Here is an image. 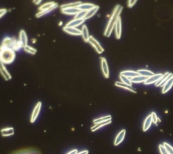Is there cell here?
Instances as JSON below:
<instances>
[{
    "label": "cell",
    "mask_w": 173,
    "mask_h": 154,
    "mask_svg": "<svg viewBox=\"0 0 173 154\" xmlns=\"http://www.w3.org/2000/svg\"><path fill=\"white\" fill-rule=\"evenodd\" d=\"M77 153H78V150L73 149V150H71L70 152H69L67 154H77Z\"/></svg>",
    "instance_id": "40"
},
{
    "label": "cell",
    "mask_w": 173,
    "mask_h": 154,
    "mask_svg": "<svg viewBox=\"0 0 173 154\" xmlns=\"http://www.w3.org/2000/svg\"><path fill=\"white\" fill-rule=\"evenodd\" d=\"M61 12L64 14H68V15L75 14L76 15L80 12V10H78L77 8H65V9H61Z\"/></svg>",
    "instance_id": "17"
},
{
    "label": "cell",
    "mask_w": 173,
    "mask_h": 154,
    "mask_svg": "<svg viewBox=\"0 0 173 154\" xmlns=\"http://www.w3.org/2000/svg\"><path fill=\"white\" fill-rule=\"evenodd\" d=\"M115 86H118V87H120V88H124V89L128 90L131 91V92L136 93V91H135V90L133 88H132V86H128V85L124 84H123L122 82H119V81H116V82L115 83Z\"/></svg>",
    "instance_id": "26"
},
{
    "label": "cell",
    "mask_w": 173,
    "mask_h": 154,
    "mask_svg": "<svg viewBox=\"0 0 173 154\" xmlns=\"http://www.w3.org/2000/svg\"><path fill=\"white\" fill-rule=\"evenodd\" d=\"M125 134H126V130L124 129L122 130L120 133L117 134V136H116L115 141H114L115 146L118 145L119 144H121L122 142V141H123L124 139Z\"/></svg>",
    "instance_id": "15"
},
{
    "label": "cell",
    "mask_w": 173,
    "mask_h": 154,
    "mask_svg": "<svg viewBox=\"0 0 173 154\" xmlns=\"http://www.w3.org/2000/svg\"><path fill=\"white\" fill-rule=\"evenodd\" d=\"M119 77H120V79L121 80L122 83L124 84H127V85H128V86H132V82L131 81V79H129V78H128L127 77H125V76H124V75H121V74H120V75H119Z\"/></svg>",
    "instance_id": "32"
},
{
    "label": "cell",
    "mask_w": 173,
    "mask_h": 154,
    "mask_svg": "<svg viewBox=\"0 0 173 154\" xmlns=\"http://www.w3.org/2000/svg\"><path fill=\"white\" fill-rule=\"evenodd\" d=\"M11 154H41V153L38 149L31 147V148H25L16 151Z\"/></svg>",
    "instance_id": "3"
},
{
    "label": "cell",
    "mask_w": 173,
    "mask_h": 154,
    "mask_svg": "<svg viewBox=\"0 0 173 154\" xmlns=\"http://www.w3.org/2000/svg\"><path fill=\"white\" fill-rule=\"evenodd\" d=\"M110 119H112V116L111 115H106V116H104V117H102V118L94 119L93 123L95 124H97L101 123V122H106V121H108V120H110Z\"/></svg>",
    "instance_id": "30"
},
{
    "label": "cell",
    "mask_w": 173,
    "mask_h": 154,
    "mask_svg": "<svg viewBox=\"0 0 173 154\" xmlns=\"http://www.w3.org/2000/svg\"><path fill=\"white\" fill-rule=\"evenodd\" d=\"M99 6H96L95 8L92 9V10H90L89 11H88V12H87V14H86V16H85V20L89 19V18H92V17H93V16L95 15L96 12H97V10H99Z\"/></svg>",
    "instance_id": "24"
},
{
    "label": "cell",
    "mask_w": 173,
    "mask_h": 154,
    "mask_svg": "<svg viewBox=\"0 0 173 154\" xmlns=\"http://www.w3.org/2000/svg\"><path fill=\"white\" fill-rule=\"evenodd\" d=\"M115 32H116V38L120 39L122 33V24H121V17L118 18V19L115 24Z\"/></svg>",
    "instance_id": "14"
},
{
    "label": "cell",
    "mask_w": 173,
    "mask_h": 154,
    "mask_svg": "<svg viewBox=\"0 0 173 154\" xmlns=\"http://www.w3.org/2000/svg\"><path fill=\"white\" fill-rule=\"evenodd\" d=\"M15 56L14 50L5 47H0V62L4 64L12 63L14 61Z\"/></svg>",
    "instance_id": "2"
},
{
    "label": "cell",
    "mask_w": 173,
    "mask_h": 154,
    "mask_svg": "<svg viewBox=\"0 0 173 154\" xmlns=\"http://www.w3.org/2000/svg\"><path fill=\"white\" fill-rule=\"evenodd\" d=\"M34 3H35L36 4H39V3H41V1H33Z\"/></svg>",
    "instance_id": "42"
},
{
    "label": "cell",
    "mask_w": 173,
    "mask_h": 154,
    "mask_svg": "<svg viewBox=\"0 0 173 154\" xmlns=\"http://www.w3.org/2000/svg\"><path fill=\"white\" fill-rule=\"evenodd\" d=\"M159 150H160V152L161 154H168L167 150L166 149V148L164 147V146L163 145H160Z\"/></svg>",
    "instance_id": "36"
},
{
    "label": "cell",
    "mask_w": 173,
    "mask_h": 154,
    "mask_svg": "<svg viewBox=\"0 0 173 154\" xmlns=\"http://www.w3.org/2000/svg\"><path fill=\"white\" fill-rule=\"evenodd\" d=\"M136 2H137L136 0H135H135H133V1H132V0H130V1L128 2V7L131 8L132 6H134L135 4H136Z\"/></svg>",
    "instance_id": "38"
},
{
    "label": "cell",
    "mask_w": 173,
    "mask_h": 154,
    "mask_svg": "<svg viewBox=\"0 0 173 154\" xmlns=\"http://www.w3.org/2000/svg\"><path fill=\"white\" fill-rule=\"evenodd\" d=\"M82 3L81 2H75V3H70V4H66L61 6V9H65L68 8H78Z\"/></svg>",
    "instance_id": "29"
},
{
    "label": "cell",
    "mask_w": 173,
    "mask_h": 154,
    "mask_svg": "<svg viewBox=\"0 0 173 154\" xmlns=\"http://www.w3.org/2000/svg\"><path fill=\"white\" fill-rule=\"evenodd\" d=\"M87 12L80 11L78 14L75 15L74 19H83V18H85V16L87 14Z\"/></svg>",
    "instance_id": "34"
},
{
    "label": "cell",
    "mask_w": 173,
    "mask_h": 154,
    "mask_svg": "<svg viewBox=\"0 0 173 154\" xmlns=\"http://www.w3.org/2000/svg\"><path fill=\"white\" fill-rule=\"evenodd\" d=\"M88 42H89L90 44L96 49V50L97 51V52L98 53V54H101V53H102L103 51H104V50H103V48L101 46V45L99 44V43L97 42V41L94 38L93 36H90Z\"/></svg>",
    "instance_id": "4"
},
{
    "label": "cell",
    "mask_w": 173,
    "mask_h": 154,
    "mask_svg": "<svg viewBox=\"0 0 173 154\" xmlns=\"http://www.w3.org/2000/svg\"><path fill=\"white\" fill-rule=\"evenodd\" d=\"M41 105H42L41 102H38L37 103V104L36 105V106L34 107L33 111L32 113V115H31V123H33V122L37 119V117H38V115L41 111Z\"/></svg>",
    "instance_id": "6"
},
{
    "label": "cell",
    "mask_w": 173,
    "mask_h": 154,
    "mask_svg": "<svg viewBox=\"0 0 173 154\" xmlns=\"http://www.w3.org/2000/svg\"><path fill=\"white\" fill-rule=\"evenodd\" d=\"M81 36L83 37V38L84 39V41L85 42H88V41L89 39V31H88V29L86 25H83V27H82V30H81Z\"/></svg>",
    "instance_id": "20"
},
{
    "label": "cell",
    "mask_w": 173,
    "mask_h": 154,
    "mask_svg": "<svg viewBox=\"0 0 173 154\" xmlns=\"http://www.w3.org/2000/svg\"><path fill=\"white\" fill-rule=\"evenodd\" d=\"M137 73H139L140 75H142V76H144V77H147V78L152 77L154 75V73H153L152 71H149V70H146V69L138 70Z\"/></svg>",
    "instance_id": "25"
},
{
    "label": "cell",
    "mask_w": 173,
    "mask_h": 154,
    "mask_svg": "<svg viewBox=\"0 0 173 154\" xmlns=\"http://www.w3.org/2000/svg\"><path fill=\"white\" fill-rule=\"evenodd\" d=\"M164 74L162 73H158V74H154L153 76L147 78L146 81H144V84L146 85H149L151 84L156 83L159 80L161 79L162 77Z\"/></svg>",
    "instance_id": "10"
},
{
    "label": "cell",
    "mask_w": 173,
    "mask_h": 154,
    "mask_svg": "<svg viewBox=\"0 0 173 154\" xmlns=\"http://www.w3.org/2000/svg\"><path fill=\"white\" fill-rule=\"evenodd\" d=\"M172 75H173L172 73H168V72H167V73H166L165 74H164L161 79L159 80L156 83V87H158V86L162 87V86H164V85H165V84H166V82H167V81H168L170 79H171Z\"/></svg>",
    "instance_id": "5"
},
{
    "label": "cell",
    "mask_w": 173,
    "mask_h": 154,
    "mask_svg": "<svg viewBox=\"0 0 173 154\" xmlns=\"http://www.w3.org/2000/svg\"><path fill=\"white\" fill-rule=\"evenodd\" d=\"M6 12H7V10H6V9H1V10H0V18L2 17Z\"/></svg>",
    "instance_id": "39"
},
{
    "label": "cell",
    "mask_w": 173,
    "mask_h": 154,
    "mask_svg": "<svg viewBox=\"0 0 173 154\" xmlns=\"http://www.w3.org/2000/svg\"><path fill=\"white\" fill-rule=\"evenodd\" d=\"M0 73H1L3 77H4L5 80L8 81L11 80L12 78L11 75L7 70V69L5 68L4 64L2 62H0Z\"/></svg>",
    "instance_id": "9"
},
{
    "label": "cell",
    "mask_w": 173,
    "mask_h": 154,
    "mask_svg": "<svg viewBox=\"0 0 173 154\" xmlns=\"http://www.w3.org/2000/svg\"><path fill=\"white\" fill-rule=\"evenodd\" d=\"M1 134L3 137H9L14 134V130L13 128H6L1 130Z\"/></svg>",
    "instance_id": "23"
},
{
    "label": "cell",
    "mask_w": 173,
    "mask_h": 154,
    "mask_svg": "<svg viewBox=\"0 0 173 154\" xmlns=\"http://www.w3.org/2000/svg\"><path fill=\"white\" fill-rule=\"evenodd\" d=\"M19 42L23 48L27 46L28 37L26 32L24 30H21L19 33Z\"/></svg>",
    "instance_id": "12"
},
{
    "label": "cell",
    "mask_w": 173,
    "mask_h": 154,
    "mask_svg": "<svg viewBox=\"0 0 173 154\" xmlns=\"http://www.w3.org/2000/svg\"><path fill=\"white\" fill-rule=\"evenodd\" d=\"M63 30H64L66 33H67L68 34H70V35H72V36H81L82 33L81 31L77 29V28L64 27H63Z\"/></svg>",
    "instance_id": "11"
},
{
    "label": "cell",
    "mask_w": 173,
    "mask_h": 154,
    "mask_svg": "<svg viewBox=\"0 0 173 154\" xmlns=\"http://www.w3.org/2000/svg\"><path fill=\"white\" fill-rule=\"evenodd\" d=\"M89 153V151L88 150H84V151H82L81 152H78L77 154H88Z\"/></svg>",
    "instance_id": "41"
},
{
    "label": "cell",
    "mask_w": 173,
    "mask_h": 154,
    "mask_svg": "<svg viewBox=\"0 0 173 154\" xmlns=\"http://www.w3.org/2000/svg\"><path fill=\"white\" fill-rule=\"evenodd\" d=\"M58 7V4H56L54 7H53V8H50V9H49V10H45V11H43V12H39V13H37V14H36V17H37V18H39V17H42V16H43V15H45V14H48V13H49V12H50L51 11H52V10H55L56 8H57Z\"/></svg>",
    "instance_id": "31"
},
{
    "label": "cell",
    "mask_w": 173,
    "mask_h": 154,
    "mask_svg": "<svg viewBox=\"0 0 173 154\" xmlns=\"http://www.w3.org/2000/svg\"><path fill=\"white\" fill-rule=\"evenodd\" d=\"M96 6L93 4H88V3H86V4H81L77 8L80 11L88 12L90 10H92V9L95 8Z\"/></svg>",
    "instance_id": "16"
},
{
    "label": "cell",
    "mask_w": 173,
    "mask_h": 154,
    "mask_svg": "<svg viewBox=\"0 0 173 154\" xmlns=\"http://www.w3.org/2000/svg\"><path fill=\"white\" fill-rule=\"evenodd\" d=\"M122 6L121 5L116 6L113 13L111 16V18H110V21L108 22V24L107 25V27L104 32V36L106 37H110L111 35L113 29L115 27V24L117 22L118 18L120 17V14L122 10Z\"/></svg>",
    "instance_id": "1"
},
{
    "label": "cell",
    "mask_w": 173,
    "mask_h": 154,
    "mask_svg": "<svg viewBox=\"0 0 173 154\" xmlns=\"http://www.w3.org/2000/svg\"><path fill=\"white\" fill-rule=\"evenodd\" d=\"M111 122H112V119H110V120H108V121H106V122H101V123L95 124L93 127H92V131H93V132L96 131L102 126H106V125H108L109 124H110Z\"/></svg>",
    "instance_id": "27"
},
{
    "label": "cell",
    "mask_w": 173,
    "mask_h": 154,
    "mask_svg": "<svg viewBox=\"0 0 173 154\" xmlns=\"http://www.w3.org/2000/svg\"><path fill=\"white\" fill-rule=\"evenodd\" d=\"M17 41H16L15 39H12V38H10V37H5V38L4 39V41H3L2 47L11 48L13 50L15 43Z\"/></svg>",
    "instance_id": "8"
},
{
    "label": "cell",
    "mask_w": 173,
    "mask_h": 154,
    "mask_svg": "<svg viewBox=\"0 0 173 154\" xmlns=\"http://www.w3.org/2000/svg\"><path fill=\"white\" fill-rule=\"evenodd\" d=\"M152 122H152V115H150L147 116L146 119H145V121H144L143 126V130L144 132H146L149 129V128L151 126V125H152Z\"/></svg>",
    "instance_id": "19"
},
{
    "label": "cell",
    "mask_w": 173,
    "mask_h": 154,
    "mask_svg": "<svg viewBox=\"0 0 173 154\" xmlns=\"http://www.w3.org/2000/svg\"><path fill=\"white\" fill-rule=\"evenodd\" d=\"M173 86V75L172 76V77L165 84L164 86H163V89H162V94H165L168 92V91L170 90V89Z\"/></svg>",
    "instance_id": "22"
},
{
    "label": "cell",
    "mask_w": 173,
    "mask_h": 154,
    "mask_svg": "<svg viewBox=\"0 0 173 154\" xmlns=\"http://www.w3.org/2000/svg\"><path fill=\"white\" fill-rule=\"evenodd\" d=\"M163 145L164 146L166 149L167 150L168 154H173V147L171 145H170L167 143H164Z\"/></svg>",
    "instance_id": "35"
},
{
    "label": "cell",
    "mask_w": 173,
    "mask_h": 154,
    "mask_svg": "<svg viewBox=\"0 0 173 154\" xmlns=\"http://www.w3.org/2000/svg\"><path fill=\"white\" fill-rule=\"evenodd\" d=\"M121 75H124L125 77H127L129 79H131V78L135 77L137 76H139L140 75L139 73H137V71H122L121 72Z\"/></svg>",
    "instance_id": "18"
},
{
    "label": "cell",
    "mask_w": 173,
    "mask_h": 154,
    "mask_svg": "<svg viewBox=\"0 0 173 154\" xmlns=\"http://www.w3.org/2000/svg\"><path fill=\"white\" fill-rule=\"evenodd\" d=\"M56 4H56V3L53 2L46 3V4H44L42 6H40V7L39 8V12L45 11L47 10H49V9H50V8L54 7V6Z\"/></svg>",
    "instance_id": "21"
},
{
    "label": "cell",
    "mask_w": 173,
    "mask_h": 154,
    "mask_svg": "<svg viewBox=\"0 0 173 154\" xmlns=\"http://www.w3.org/2000/svg\"><path fill=\"white\" fill-rule=\"evenodd\" d=\"M152 122H153L154 124H157L158 123V118L157 117V115L156 114V113H152Z\"/></svg>",
    "instance_id": "37"
},
{
    "label": "cell",
    "mask_w": 173,
    "mask_h": 154,
    "mask_svg": "<svg viewBox=\"0 0 173 154\" xmlns=\"http://www.w3.org/2000/svg\"><path fill=\"white\" fill-rule=\"evenodd\" d=\"M85 21V18H83V19H74L69 22V23H68L65 27L76 28L77 27L79 26V25L83 24Z\"/></svg>",
    "instance_id": "13"
},
{
    "label": "cell",
    "mask_w": 173,
    "mask_h": 154,
    "mask_svg": "<svg viewBox=\"0 0 173 154\" xmlns=\"http://www.w3.org/2000/svg\"><path fill=\"white\" fill-rule=\"evenodd\" d=\"M101 67L104 77L106 78H108L110 75H109V68H108V62H107L106 59L103 57L101 58Z\"/></svg>",
    "instance_id": "7"
},
{
    "label": "cell",
    "mask_w": 173,
    "mask_h": 154,
    "mask_svg": "<svg viewBox=\"0 0 173 154\" xmlns=\"http://www.w3.org/2000/svg\"><path fill=\"white\" fill-rule=\"evenodd\" d=\"M24 50L25 52H27V53H29V54H33V55L35 54L36 52H37V50L35 48H33V47L29 46L28 45L27 46L24 47Z\"/></svg>",
    "instance_id": "33"
},
{
    "label": "cell",
    "mask_w": 173,
    "mask_h": 154,
    "mask_svg": "<svg viewBox=\"0 0 173 154\" xmlns=\"http://www.w3.org/2000/svg\"><path fill=\"white\" fill-rule=\"evenodd\" d=\"M147 79V77L142 76V75H139V76L131 78V81L132 83H141V82H144V81H146Z\"/></svg>",
    "instance_id": "28"
}]
</instances>
